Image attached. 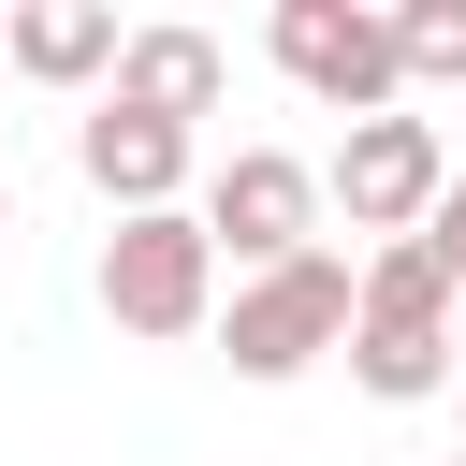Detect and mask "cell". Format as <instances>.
<instances>
[{
    "mask_svg": "<svg viewBox=\"0 0 466 466\" xmlns=\"http://www.w3.org/2000/svg\"><path fill=\"white\" fill-rule=\"evenodd\" d=\"M102 320L116 335H204L218 320V248L189 233V204H160V218H116L102 233Z\"/></svg>",
    "mask_w": 466,
    "mask_h": 466,
    "instance_id": "277c9868",
    "label": "cell"
},
{
    "mask_svg": "<svg viewBox=\"0 0 466 466\" xmlns=\"http://www.w3.org/2000/svg\"><path fill=\"white\" fill-rule=\"evenodd\" d=\"M335 335H350V262L335 248H291V262L233 277V306H218V364L233 379H306Z\"/></svg>",
    "mask_w": 466,
    "mask_h": 466,
    "instance_id": "7a4b0ae2",
    "label": "cell"
},
{
    "mask_svg": "<svg viewBox=\"0 0 466 466\" xmlns=\"http://www.w3.org/2000/svg\"><path fill=\"white\" fill-rule=\"evenodd\" d=\"M437 466H466V451H437Z\"/></svg>",
    "mask_w": 466,
    "mask_h": 466,
    "instance_id": "4fadbf2b",
    "label": "cell"
},
{
    "mask_svg": "<svg viewBox=\"0 0 466 466\" xmlns=\"http://www.w3.org/2000/svg\"><path fill=\"white\" fill-rule=\"evenodd\" d=\"M218 87H233L218 29H116V87H102V102H131V116H160V131H189V116H218Z\"/></svg>",
    "mask_w": 466,
    "mask_h": 466,
    "instance_id": "ba28073f",
    "label": "cell"
},
{
    "mask_svg": "<svg viewBox=\"0 0 466 466\" xmlns=\"http://www.w3.org/2000/svg\"><path fill=\"white\" fill-rule=\"evenodd\" d=\"M73 160H87V189H102L116 218H160V204L189 189V131H160V116H131V102H87V116H73Z\"/></svg>",
    "mask_w": 466,
    "mask_h": 466,
    "instance_id": "52a82bcc",
    "label": "cell"
},
{
    "mask_svg": "<svg viewBox=\"0 0 466 466\" xmlns=\"http://www.w3.org/2000/svg\"><path fill=\"white\" fill-rule=\"evenodd\" d=\"M437 189H451V131H437V116H408V102H393V116H350V146L320 160V204H335L350 233H379V248H393V233H422V218H437Z\"/></svg>",
    "mask_w": 466,
    "mask_h": 466,
    "instance_id": "3957f363",
    "label": "cell"
},
{
    "mask_svg": "<svg viewBox=\"0 0 466 466\" xmlns=\"http://www.w3.org/2000/svg\"><path fill=\"white\" fill-rule=\"evenodd\" d=\"M0 233H15V175H0Z\"/></svg>",
    "mask_w": 466,
    "mask_h": 466,
    "instance_id": "7c38bea8",
    "label": "cell"
},
{
    "mask_svg": "<svg viewBox=\"0 0 466 466\" xmlns=\"http://www.w3.org/2000/svg\"><path fill=\"white\" fill-rule=\"evenodd\" d=\"M277 73L320 102V116H393L408 87H393V15H364V0H277Z\"/></svg>",
    "mask_w": 466,
    "mask_h": 466,
    "instance_id": "8992f818",
    "label": "cell"
},
{
    "mask_svg": "<svg viewBox=\"0 0 466 466\" xmlns=\"http://www.w3.org/2000/svg\"><path fill=\"white\" fill-rule=\"evenodd\" d=\"M0 73H29V87H102V73H116V15H102V0H15V15H0Z\"/></svg>",
    "mask_w": 466,
    "mask_h": 466,
    "instance_id": "9c48e42d",
    "label": "cell"
},
{
    "mask_svg": "<svg viewBox=\"0 0 466 466\" xmlns=\"http://www.w3.org/2000/svg\"><path fill=\"white\" fill-rule=\"evenodd\" d=\"M408 248H422V262H437V277H451V291H466V175H451V189H437V218H422V233H408Z\"/></svg>",
    "mask_w": 466,
    "mask_h": 466,
    "instance_id": "8fae6325",
    "label": "cell"
},
{
    "mask_svg": "<svg viewBox=\"0 0 466 466\" xmlns=\"http://www.w3.org/2000/svg\"><path fill=\"white\" fill-rule=\"evenodd\" d=\"M189 233L218 248V262H291V248H320V160H291V146H233L218 175H204V204H189Z\"/></svg>",
    "mask_w": 466,
    "mask_h": 466,
    "instance_id": "5b68a950",
    "label": "cell"
},
{
    "mask_svg": "<svg viewBox=\"0 0 466 466\" xmlns=\"http://www.w3.org/2000/svg\"><path fill=\"white\" fill-rule=\"evenodd\" d=\"M393 87H466V0H408L393 15Z\"/></svg>",
    "mask_w": 466,
    "mask_h": 466,
    "instance_id": "30bf717a",
    "label": "cell"
},
{
    "mask_svg": "<svg viewBox=\"0 0 466 466\" xmlns=\"http://www.w3.org/2000/svg\"><path fill=\"white\" fill-rule=\"evenodd\" d=\"M350 379L379 393V408H422V393H451V364H466V291L393 233V248H364L350 262Z\"/></svg>",
    "mask_w": 466,
    "mask_h": 466,
    "instance_id": "6da1fadb",
    "label": "cell"
}]
</instances>
